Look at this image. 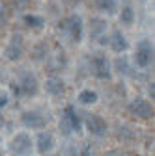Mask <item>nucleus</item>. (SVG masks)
Instances as JSON below:
<instances>
[{
	"label": "nucleus",
	"instance_id": "25",
	"mask_svg": "<svg viewBox=\"0 0 155 156\" xmlns=\"http://www.w3.org/2000/svg\"><path fill=\"white\" fill-rule=\"evenodd\" d=\"M79 156H93V152H92V149L90 147H84L82 151H81V154Z\"/></svg>",
	"mask_w": 155,
	"mask_h": 156
},
{
	"label": "nucleus",
	"instance_id": "19",
	"mask_svg": "<svg viewBox=\"0 0 155 156\" xmlns=\"http://www.w3.org/2000/svg\"><path fill=\"white\" fill-rule=\"evenodd\" d=\"M71 132H73V126H71V119H69V115L64 112L62 119H60V134H62V136H69Z\"/></svg>",
	"mask_w": 155,
	"mask_h": 156
},
{
	"label": "nucleus",
	"instance_id": "7",
	"mask_svg": "<svg viewBox=\"0 0 155 156\" xmlns=\"http://www.w3.org/2000/svg\"><path fill=\"white\" fill-rule=\"evenodd\" d=\"M19 87H21V95H25V97H34V95H37V91H40L37 78L32 73H23Z\"/></svg>",
	"mask_w": 155,
	"mask_h": 156
},
{
	"label": "nucleus",
	"instance_id": "23",
	"mask_svg": "<svg viewBox=\"0 0 155 156\" xmlns=\"http://www.w3.org/2000/svg\"><path fill=\"white\" fill-rule=\"evenodd\" d=\"M116 67H118L120 73H127V63H125V60H116Z\"/></svg>",
	"mask_w": 155,
	"mask_h": 156
},
{
	"label": "nucleus",
	"instance_id": "8",
	"mask_svg": "<svg viewBox=\"0 0 155 156\" xmlns=\"http://www.w3.org/2000/svg\"><path fill=\"white\" fill-rule=\"evenodd\" d=\"M9 149L15 154H26V152H30V149H32L30 136L28 134H17V136H13V140L9 143Z\"/></svg>",
	"mask_w": 155,
	"mask_h": 156
},
{
	"label": "nucleus",
	"instance_id": "22",
	"mask_svg": "<svg viewBox=\"0 0 155 156\" xmlns=\"http://www.w3.org/2000/svg\"><path fill=\"white\" fill-rule=\"evenodd\" d=\"M30 2L32 0H15V6H17V9H26L30 6Z\"/></svg>",
	"mask_w": 155,
	"mask_h": 156
},
{
	"label": "nucleus",
	"instance_id": "17",
	"mask_svg": "<svg viewBox=\"0 0 155 156\" xmlns=\"http://www.w3.org/2000/svg\"><path fill=\"white\" fill-rule=\"evenodd\" d=\"M77 99H79V102L81 104H84V106H90V104H95L97 102V93L95 91H92V89H82L81 93H79V97H77Z\"/></svg>",
	"mask_w": 155,
	"mask_h": 156
},
{
	"label": "nucleus",
	"instance_id": "21",
	"mask_svg": "<svg viewBox=\"0 0 155 156\" xmlns=\"http://www.w3.org/2000/svg\"><path fill=\"white\" fill-rule=\"evenodd\" d=\"M8 19H9V11H8L6 6H2L0 8V26H4L8 23Z\"/></svg>",
	"mask_w": 155,
	"mask_h": 156
},
{
	"label": "nucleus",
	"instance_id": "27",
	"mask_svg": "<svg viewBox=\"0 0 155 156\" xmlns=\"http://www.w3.org/2000/svg\"><path fill=\"white\" fill-rule=\"evenodd\" d=\"M69 2H79V0H69Z\"/></svg>",
	"mask_w": 155,
	"mask_h": 156
},
{
	"label": "nucleus",
	"instance_id": "5",
	"mask_svg": "<svg viewBox=\"0 0 155 156\" xmlns=\"http://www.w3.org/2000/svg\"><path fill=\"white\" fill-rule=\"evenodd\" d=\"M129 112L134 115V117H138V119H151L153 117V108L148 101L144 99H134L131 104H129Z\"/></svg>",
	"mask_w": 155,
	"mask_h": 156
},
{
	"label": "nucleus",
	"instance_id": "16",
	"mask_svg": "<svg viewBox=\"0 0 155 156\" xmlns=\"http://www.w3.org/2000/svg\"><path fill=\"white\" fill-rule=\"evenodd\" d=\"M120 23L125 24V26H131L134 23V9H133L131 4H125L122 8V11H120Z\"/></svg>",
	"mask_w": 155,
	"mask_h": 156
},
{
	"label": "nucleus",
	"instance_id": "3",
	"mask_svg": "<svg viewBox=\"0 0 155 156\" xmlns=\"http://www.w3.org/2000/svg\"><path fill=\"white\" fill-rule=\"evenodd\" d=\"M153 62V45L149 39H140L137 50H134V63H137L140 69L149 67Z\"/></svg>",
	"mask_w": 155,
	"mask_h": 156
},
{
	"label": "nucleus",
	"instance_id": "2",
	"mask_svg": "<svg viewBox=\"0 0 155 156\" xmlns=\"http://www.w3.org/2000/svg\"><path fill=\"white\" fill-rule=\"evenodd\" d=\"M90 69H92V74L99 80H110L112 78V65H110V60L107 58V54L103 52H95L90 60Z\"/></svg>",
	"mask_w": 155,
	"mask_h": 156
},
{
	"label": "nucleus",
	"instance_id": "15",
	"mask_svg": "<svg viewBox=\"0 0 155 156\" xmlns=\"http://www.w3.org/2000/svg\"><path fill=\"white\" fill-rule=\"evenodd\" d=\"M95 8H97L101 13L114 15L118 11V0H95Z\"/></svg>",
	"mask_w": 155,
	"mask_h": 156
},
{
	"label": "nucleus",
	"instance_id": "6",
	"mask_svg": "<svg viewBox=\"0 0 155 156\" xmlns=\"http://www.w3.org/2000/svg\"><path fill=\"white\" fill-rule=\"evenodd\" d=\"M86 128H88L90 134L97 136V138L107 136V130H108L105 119H101L99 115H93V113H88V115H86Z\"/></svg>",
	"mask_w": 155,
	"mask_h": 156
},
{
	"label": "nucleus",
	"instance_id": "26",
	"mask_svg": "<svg viewBox=\"0 0 155 156\" xmlns=\"http://www.w3.org/2000/svg\"><path fill=\"white\" fill-rule=\"evenodd\" d=\"M11 91H13V93H15L17 97H19V95H21V87H19L17 84H11Z\"/></svg>",
	"mask_w": 155,
	"mask_h": 156
},
{
	"label": "nucleus",
	"instance_id": "18",
	"mask_svg": "<svg viewBox=\"0 0 155 156\" xmlns=\"http://www.w3.org/2000/svg\"><path fill=\"white\" fill-rule=\"evenodd\" d=\"M64 112L69 115V119H71V126H73V132H81V115H79V112H77L73 106H67Z\"/></svg>",
	"mask_w": 155,
	"mask_h": 156
},
{
	"label": "nucleus",
	"instance_id": "13",
	"mask_svg": "<svg viewBox=\"0 0 155 156\" xmlns=\"http://www.w3.org/2000/svg\"><path fill=\"white\" fill-rule=\"evenodd\" d=\"M107 28H108V23L101 17H93L90 21V37L92 39H97L101 37L103 34H107Z\"/></svg>",
	"mask_w": 155,
	"mask_h": 156
},
{
	"label": "nucleus",
	"instance_id": "10",
	"mask_svg": "<svg viewBox=\"0 0 155 156\" xmlns=\"http://www.w3.org/2000/svg\"><path fill=\"white\" fill-rule=\"evenodd\" d=\"M21 121L26 128H43L45 126V117L40 112H23Z\"/></svg>",
	"mask_w": 155,
	"mask_h": 156
},
{
	"label": "nucleus",
	"instance_id": "4",
	"mask_svg": "<svg viewBox=\"0 0 155 156\" xmlns=\"http://www.w3.org/2000/svg\"><path fill=\"white\" fill-rule=\"evenodd\" d=\"M25 54V37L21 34H13L6 47V58L9 62H19Z\"/></svg>",
	"mask_w": 155,
	"mask_h": 156
},
{
	"label": "nucleus",
	"instance_id": "11",
	"mask_svg": "<svg viewBox=\"0 0 155 156\" xmlns=\"http://www.w3.org/2000/svg\"><path fill=\"white\" fill-rule=\"evenodd\" d=\"M36 145H37V152L40 154H49L54 149V136L51 132H40Z\"/></svg>",
	"mask_w": 155,
	"mask_h": 156
},
{
	"label": "nucleus",
	"instance_id": "14",
	"mask_svg": "<svg viewBox=\"0 0 155 156\" xmlns=\"http://www.w3.org/2000/svg\"><path fill=\"white\" fill-rule=\"evenodd\" d=\"M23 23L30 30H43L45 19L41 15H36V13H26V15H23Z\"/></svg>",
	"mask_w": 155,
	"mask_h": 156
},
{
	"label": "nucleus",
	"instance_id": "9",
	"mask_svg": "<svg viewBox=\"0 0 155 156\" xmlns=\"http://www.w3.org/2000/svg\"><path fill=\"white\" fill-rule=\"evenodd\" d=\"M108 47L114 50V52H125L129 48V41H127V37L122 34V30H114L112 35H108Z\"/></svg>",
	"mask_w": 155,
	"mask_h": 156
},
{
	"label": "nucleus",
	"instance_id": "24",
	"mask_svg": "<svg viewBox=\"0 0 155 156\" xmlns=\"http://www.w3.org/2000/svg\"><path fill=\"white\" fill-rule=\"evenodd\" d=\"M6 104H8V95H4V93H2V95H0V110H2Z\"/></svg>",
	"mask_w": 155,
	"mask_h": 156
},
{
	"label": "nucleus",
	"instance_id": "1",
	"mask_svg": "<svg viewBox=\"0 0 155 156\" xmlns=\"http://www.w3.org/2000/svg\"><path fill=\"white\" fill-rule=\"evenodd\" d=\"M60 30L67 35V39L71 43L79 45L82 41V37H84V21H82V17L79 13L67 15L64 21L60 23Z\"/></svg>",
	"mask_w": 155,
	"mask_h": 156
},
{
	"label": "nucleus",
	"instance_id": "12",
	"mask_svg": "<svg viewBox=\"0 0 155 156\" xmlns=\"http://www.w3.org/2000/svg\"><path fill=\"white\" fill-rule=\"evenodd\" d=\"M45 89H47V93H51L54 97H60L66 91V84L60 76H49L47 82H45Z\"/></svg>",
	"mask_w": 155,
	"mask_h": 156
},
{
	"label": "nucleus",
	"instance_id": "20",
	"mask_svg": "<svg viewBox=\"0 0 155 156\" xmlns=\"http://www.w3.org/2000/svg\"><path fill=\"white\" fill-rule=\"evenodd\" d=\"M43 58H47V45L45 43L37 45L34 48V60H43Z\"/></svg>",
	"mask_w": 155,
	"mask_h": 156
}]
</instances>
